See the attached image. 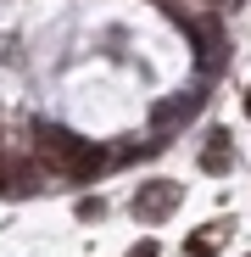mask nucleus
I'll list each match as a JSON object with an SVG mask.
<instances>
[{
	"label": "nucleus",
	"mask_w": 251,
	"mask_h": 257,
	"mask_svg": "<svg viewBox=\"0 0 251 257\" xmlns=\"http://www.w3.org/2000/svg\"><path fill=\"white\" fill-rule=\"evenodd\" d=\"M218 240H223V224H206L201 235H190V240H184V251H190V257H212V251H218Z\"/></svg>",
	"instance_id": "nucleus-5"
},
{
	"label": "nucleus",
	"mask_w": 251,
	"mask_h": 257,
	"mask_svg": "<svg viewBox=\"0 0 251 257\" xmlns=\"http://www.w3.org/2000/svg\"><path fill=\"white\" fill-rule=\"evenodd\" d=\"M245 257H251V251H245Z\"/></svg>",
	"instance_id": "nucleus-8"
},
{
	"label": "nucleus",
	"mask_w": 251,
	"mask_h": 257,
	"mask_svg": "<svg viewBox=\"0 0 251 257\" xmlns=\"http://www.w3.org/2000/svg\"><path fill=\"white\" fill-rule=\"evenodd\" d=\"M229 162H234V151H229V135H206L201 168H206V174H229Z\"/></svg>",
	"instance_id": "nucleus-3"
},
{
	"label": "nucleus",
	"mask_w": 251,
	"mask_h": 257,
	"mask_svg": "<svg viewBox=\"0 0 251 257\" xmlns=\"http://www.w3.org/2000/svg\"><path fill=\"white\" fill-rule=\"evenodd\" d=\"M6 190H28V168L0 146V196H6Z\"/></svg>",
	"instance_id": "nucleus-4"
},
{
	"label": "nucleus",
	"mask_w": 251,
	"mask_h": 257,
	"mask_svg": "<svg viewBox=\"0 0 251 257\" xmlns=\"http://www.w3.org/2000/svg\"><path fill=\"white\" fill-rule=\"evenodd\" d=\"M245 117H251V90H245Z\"/></svg>",
	"instance_id": "nucleus-7"
},
{
	"label": "nucleus",
	"mask_w": 251,
	"mask_h": 257,
	"mask_svg": "<svg viewBox=\"0 0 251 257\" xmlns=\"http://www.w3.org/2000/svg\"><path fill=\"white\" fill-rule=\"evenodd\" d=\"M129 257H162V251H156V240H134V246H129Z\"/></svg>",
	"instance_id": "nucleus-6"
},
{
	"label": "nucleus",
	"mask_w": 251,
	"mask_h": 257,
	"mask_svg": "<svg viewBox=\"0 0 251 257\" xmlns=\"http://www.w3.org/2000/svg\"><path fill=\"white\" fill-rule=\"evenodd\" d=\"M179 207V185H167V179H156V185H140V196H134V218H167V212Z\"/></svg>",
	"instance_id": "nucleus-2"
},
{
	"label": "nucleus",
	"mask_w": 251,
	"mask_h": 257,
	"mask_svg": "<svg viewBox=\"0 0 251 257\" xmlns=\"http://www.w3.org/2000/svg\"><path fill=\"white\" fill-rule=\"evenodd\" d=\"M39 157L51 168H62V174H73V179H95L106 168V151L90 146V140H73L67 128H39Z\"/></svg>",
	"instance_id": "nucleus-1"
}]
</instances>
